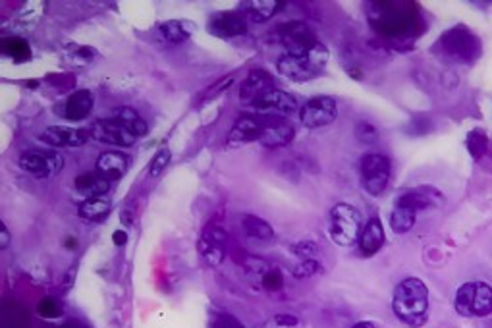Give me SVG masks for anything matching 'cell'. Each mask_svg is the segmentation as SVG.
<instances>
[{"instance_id": "d6986e66", "label": "cell", "mask_w": 492, "mask_h": 328, "mask_svg": "<svg viewBox=\"0 0 492 328\" xmlns=\"http://www.w3.org/2000/svg\"><path fill=\"white\" fill-rule=\"evenodd\" d=\"M128 168H130V159H128V154L120 153V151H106L97 161V172L106 178L108 182H116V180L124 178Z\"/></svg>"}, {"instance_id": "7402d4cb", "label": "cell", "mask_w": 492, "mask_h": 328, "mask_svg": "<svg viewBox=\"0 0 492 328\" xmlns=\"http://www.w3.org/2000/svg\"><path fill=\"white\" fill-rule=\"evenodd\" d=\"M432 195H438L434 187H417V189H411V191L400 195L396 201V207H403V209L419 213L423 209H429L432 205Z\"/></svg>"}, {"instance_id": "8fae6325", "label": "cell", "mask_w": 492, "mask_h": 328, "mask_svg": "<svg viewBox=\"0 0 492 328\" xmlns=\"http://www.w3.org/2000/svg\"><path fill=\"white\" fill-rule=\"evenodd\" d=\"M207 30L218 39H234L239 35H246L247 20L244 14L236 10L216 12L207 21Z\"/></svg>"}, {"instance_id": "836d02e7", "label": "cell", "mask_w": 492, "mask_h": 328, "mask_svg": "<svg viewBox=\"0 0 492 328\" xmlns=\"http://www.w3.org/2000/svg\"><path fill=\"white\" fill-rule=\"evenodd\" d=\"M355 135L361 143H373L377 139V130L375 126L369 122H359L358 128H355Z\"/></svg>"}, {"instance_id": "ab89813d", "label": "cell", "mask_w": 492, "mask_h": 328, "mask_svg": "<svg viewBox=\"0 0 492 328\" xmlns=\"http://www.w3.org/2000/svg\"><path fill=\"white\" fill-rule=\"evenodd\" d=\"M274 325L278 328H296L299 327V318L292 313H280L274 317Z\"/></svg>"}, {"instance_id": "2e32d148", "label": "cell", "mask_w": 492, "mask_h": 328, "mask_svg": "<svg viewBox=\"0 0 492 328\" xmlns=\"http://www.w3.org/2000/svg\"><path fill=\"white\" fill-rule=\"evenodd\" d=\"M261 116V114H259ZM263 118V137L259 143L265 147H284L294 139V126L288 122L286 118H278V116H261Z\"/></svg>"}, {"instance_id": "8992f818", "label": "cell", "mask_w": 492, "mask_h": 328, "mask_svg": "<svg viewBox=\"0 0 492 328\" xmlns=\"http://www.w3.org/2000/svg\"><path fill=\"white\" fill-rule=\"evenodd\" d=\"M277 43H280L286 54H294V56H301V54H307L311 49L317 47V35L311 25H307L305 21H286V23H280L277 30L272 31Z\"/></svg>"}, {"instance_id": "e575fe53", "label": "cell", "mask_w": 492, "mask_h": 328, "mask_svg": "<svg viewBox=\"0 0 492 328\" xmlns=\"http://www.w3.org/2000/svg\"><path fill=\"white\" fill-rule=\"evenodd\" d=\"M292 251H294V255H298L299 259H303V261H307V259H313L315 253H317V244L315 242H299L296 246L292 247Z\"/></svg>"}, {"instance_id": "cb8c5ba5", "label": "cell", "mask_w": 492, "mask_h": 328, "mask_svg": "<svg viewBox=\"0 0 492 328\" xmlns=\"http://www.w3.org/2000/svg\"><path fill=\"white\" fill-rule=\"evenodd\" d=\"M110 199L106 197H93V199H85L82 205L78 207V215L87 222H101L103 218L108 216L110 213Z\"/></svg>"}, {"instance_id": "9c48e42d", "label": "cell", "mask_w": 492, "mask_h": 328, "mask_svg": "<svg viewBox=\"0 0 492 328\" xmlns=\"http://www.w3.org/2000/svg\"><path fill=\"white\" fill-rule=\"evenodd\" d=\"M336 116H338V104L332 97H327V95L313 97L311 101L303 104V108L299 113L301 124L311 130L328 126L330 122H334Z\"/></svg>"}, {"instance_id": "484cf974", "label": "cell", "mask_w": 492, "mask_h": 328, "mask_svg": "<svg viewBox=\"0 0 492 328\" xmlns=\"http://www.w3.org/2000/svg\"><path fill=\"white\" fill-rule=\"evenodd\" d=\"M244 230H246L247 236L251 239H257V242H270L274 237L272 226L268 224L267 220L253 215L244 216Z\"/></svg>"}, {"instance_id": "7bdbcfd3", "label": "cell", "mask_w": 492, "mask_h": 328, "mask_svg": "<svg viewBox=\"0 0 492 328\" xmlns=\"http://www.w3.org/2000/svg\"><path fill=\"white\" fill-rule=\"evenodd\" d=\"M351 328H377V325L369 323V320H361V323H355Z\"/></svg>"}, {"instance_id": "277c9868", "label": "cell", "mask_w": 492, "mask_h": 328, "mask_svg": "<svg viewBox=\"0 0 492 328\" xmlns=\"http://www.w3.org/2000/svg\"><path fill=\"white\" fill-rule=\"evenodd\" d=\"M456 311L463 317H487L492 313V288L484 282H467L456 292Z\"/></svg>"}, {"instance_id": "4fadbf2b", "label": "cell", "mask_w": 492, "mask_h": 328, "mask_svg": "<svg viewBox=\"0 0 492 328\" xmlns=\"http://www.w3.org/2000/svg\"><path fill=\"white\" fill-rule=\"evenodd\" d=\"M255 114L261 116H278V118H286L290 114H294L298 110V101L286 91H274L267 93L265 97H261L253 106H251Z\"/></svg>"}, {"instance_id": "44dd1931", "label": "cell", "mask_w": 492, "mask_h": 328, "mask_svg": "<svg viewBox=\"0 0 492 328\" xmlns=\"http://www.w3.org/2000/svg\"><path fill=\"white\" fill-rule=\"evenodd\" d=\"M384 246V228L379 218H371L361 230L359 236V247L363 251V255H375L380 247Z\"/></svg>"}, {"instance_id": "f1b7e54d", "label": "cell", "mask_w": 492, "mask_h": 328, "mask_svg": "<svg viewBox=\"0 0 492 328\" xmlns=\"http://www.w3.org/2000/svg\"><path fill=\"white\" fill-rule=\"evenodd\" d=\"M226 244V232L220 228V226L216 224H211L207 226L205 232H203V236L199 239V251L201 253H205L209 249H213V247H224Z\"/></svg>"}, {"instance_id": "d4e9b609", "label": "cell", "mask_w": 492, "mask_h": 328, "mask_svg": "<svg viewBox=\"0 0 492 328\" xmlns=\"http://www.w3.org/2000/svg\"><path fill=\"white\" fill-rule=\"evenodd\" d=\"M113 116L118 120V122L122 124L124 128H126L130 134H134L137 139H141V137H145V135L149 134V126H147V122H145L139 114L135 113L134 108L122 106V108L114 110Z\"/></svg>"}, {"instance_id": "7c38bea8", "label": "cell", "mask_w": 492, "mask_h": 328, "mask_svg": "<svg viewBox=\"0 0 492 328\" xmlns=\"http://www.w3.org/2000/svg\"><path fill=\"white\" fill-rule=\"evenodd\" d=\"M91 137L101 141V143L114 145V147H132L137 141V137L134 134H130L114 116L97 120L93 124Z\"/></svg>"}, {"instance_id": "ba28073f", "label": "cell", "mask_w": 492, "mask_h": 328, "mask_svg": "<svg viewBox=\"0 0 492 328\" xmlns=\"http://www.w3.org/2000/svg\"><path fill=\"white\" fill-rule=\"evenodd\" d=\"M361 178L363 187L369 195H380L390 180V161L384 154L369 153L361 161Z\"/></svg>"}, {"instance_id": "ffe728a7", "label": "cell", "mask_w": 492, "mask_h": 328, "mask_svg": "<svg viewBox=\"0 0 492 328\" xmlns=\"http://www.w3.org/2000/svg\"><path fill=\"white\" fill-rule=\"evenodd\" d=\"M110 184L106 178L99 174L97 170L95 172H83L75 180H73V187L78 189V194L83 195L85 199H93V197H104L110 189Z\"/></svg>"}, {"instance_id": "5bb4252c", "label": "cell", "mask_w": 492, "mask_h": 328, "mask_svg": "<svg viewBox=\"0 0 492 328\" xmlns=\"http://www.w3.org/2000/svg\"><path fill=\"white\" fill-rule=\"evenodd\" d=\"M274 89L277 87H274V80L270 73L265 70H251L239 87V101L244 106L251 108L261 97H265L267 93L274 91Z\"/></svg>"}, {"instance_id": "7a4b0ae2", "label": "cell", "mask_w": 492, "mask_h": 328, "mask_svg": "<svg viewBox=\"0 0 492 328\" xmlns=\"http://www.w3.org/2000/svg\"><path fill=\"white\" fill-rule=\"evenodd\" d=\"M328 49L323 43H317L315 49H311L307 54L294 56V54H282L277 62L278 72L292 82H311L323 73L328 64Z\"/></svg>"}, {"instance_id": "3957f363", "label": "cell", "mask_w": 492, "mask_h": 328, "mask_svg": "<svg viewBox=\"0 0 492 328\" xmlns=\"http://www.w3.org/2000/svg\"><path fill=\"white\" fill-rule=\"evenodd\" d=\"M361 224H363V218L355 207L338 203L330 211V228H328L330 239L336 246H353L361 236Z\"/></svg>"}, {"instance_id": "6da1fadb", "label": "cell", "mask_w": 492, "mask_h": 328, "mask_svg": "<svg viewBox=\"0 0 492 328\" xmlns=\"http://www.w3.org/2000/svg\"><path fill=\"white\" fill-rule=\"evenodd\" d=\"M392 309L410 327H421L429 315V290L419 278H406L394 290Z\"/></svg>"}, {"instance_id": "5b68a950", "label": "cell", "mask_w": 492, "mask_h": 328, "mask_svg": "<svg viewBox=\"0 0 492 328\" xmlns=\"http://www.w3.org/2000/svg\"><path fill=\"white\" fill-rule=\"evenodd\" d=\"M442 51L446 56H450L454 60L458 62H473L479 58L481 54V41L479 37L473 33L471 30H467L465 25H456L448 30L441 37Z\"/></svg>"}, {"instance_id": "52a82bcc", "label": "cell", "mask_w": 492, "mask_h": 328, "mask_svg": "<svg viewBox=\"0 0 492 328\" xmlns=\"http://www.w3.org/2000/svg\"><path fill=\"white\" fill-rule=\"evenodd\" d=\"M413 12H408L403 6L384 4L379 8V14L373 16V25L388 37H401L413 27Z\"/></svg>"}, {"instance_id": "ac0fdd59", "label": "cell", "mask_w": 492, "mask_h": 328, "mask_svg": "<svg viewBox=\"0 0 492 328\" xmlns=\"http://www.w3.org/2000/svg\"><path fill=\"white\" fill-rule=\"evenodd\" d=\"M93 106H95V97H93L91 91L87 89H78L73 91L66 103L62 104V108H58L66 120H72V122H80V120H85L89 114H91Z\"/></svg>"}, {"instance_id": "f35d334b", "label": "cell", "mask_w": 492, "mask_h": 328, "mask_svg": "<svg viewBox=\"0 0 492 328\" xmlns=\"http://www.w3.org/2000/svg\"><path fill=\"white\" fill-rule=\"evenodd\" d=\"M213 328H246L236 317L232 315H226V313H220L216 315L215 323H213Z\"/></svg>"}, {"instance_id": "603a6c76", "label": "cell", "mask_w": 492, "mask_h": 328, "mask_svg": "<svg viewBox=\"0 0 492 328\" xmlns=\"http://www.w3.org/2000/svg\"><path fill=\"white\" fill-rule=\"evenodd\" d=\"M194 23L187 20H168L159 25V33L163 37L164 41L172 43V45H180V43H185L191 33H194Z\"/></svg>"}, {"instance_id": "60d3db41", "label": "cell", "mask_w": 492, "mask_h": 328, "mask_svg": "<svg viewBox=\"0 0 492 328\" xmlns=\"http://www.w3.org/2000/svg\"><path fill=\"white\" fill-rule=\"evenodd\" d=\"M10 244V232H8V228L4 222H0V249L4 251L6 247Z\"/></svg>"}, {"instance_id": "8d00e7d4", "label": "cell", "mask_w": 492, "mask_h": 328, "mask_svg": "<svg viewBox=\"0 0 492 328\" xmlns=\"http://www.w3.org/2000/svg\"><path fill=\"white\" fill-rule=\"evenodd\" d=\"M39 313H41L43 317H47V318H54V317H58V315H62V307L54 301V299L51 298H45L39 303Z\"/></svg>"}, {"instance_id": "74e56055", "label": "cell", "mask_w": 492, "mask_h": 328, "mask_svg": "<svg viewBox=\"0 0 492 328\" xmlns=\"http://www.w3.org/2000/svg\"><path fill=\"white\" fill-rule=\"evenodd\" d=\"M232 82H234V75H226V78H222V80L216 83V85H213V87H209V89H207L205 95H203V101H211V99H215L218 93L224 91L228 85H232Z\"/></svg>"}, {"instance_id": "4dcf8cb0", "label": "cell", "mask_w": 492, "mask_h": 328, "mask_svg": "<svg viewBox=\"0 0 492 328\" xmlns=\"http://www.w3.org/2000/svg\"><path fill=\"white\" fill-rule=\"evenodd\" d=\"M467 149L471 153L473 159H482L487 149H489V139L482 134L481 130H473L467 134Z\"/></svg>"}, {"instance_id": "9a60e30c", "label": "cell", "mask_w": 492, "mask_h": 328, "mask_svg": "<svg viewBox=\"0 0 492 328\" xmlns=\"http://www.w3.org/2000/svg\"><path fill=\"white\" fill-rule=\"evenodd\" d=\"M89 137H91V130L51 126L39 135V141L51 145V147H82L87 143Z\"/></svg>"}, {"instance_id": "d6a6232c", "label": "cell", "mask_w": 492, "mask_h": 328, "mask_svg": "<svg viewBox=\"0 0 492 328\" xmlns=\"http://www.w3.org/2000/svg\"><path fill=\"white\" fill-rule=\"evenodd\" d=\"M261 286L265 288V290H268V292H278L280 288L284 286V277H282V270L277 267H270L263 274V278H261Z\"/></svg>"}, {"instance_id": "f546056e", "label": "cell", "mask_w": 492, "mask_h": 328, "mask_svg": "<svg viewBox=\"0 0 492 328\" xmlns=\"http://www.w3.org/2000/svg\"><path fill=\"white\" fill-rule=\"evenodd\" d=\"M2 49H4V52H6L8 56H12L14 60L18 62L27 60L31 56L30 45L23 41V39H20V37H6V39L2 41Z\"/></svg>"}, {"instance_id": "83f0119b", "label": "cell", "mask_w": 492, "mask_h": 328, "mask_svg": "<svg viewBox=\"0 0 492 328\" xmlns=\"http://www.w3.org/2000/svg\"><path fill=\"white\" fill-rule=\"evenodd\" d=\"M415 216H417L415 211L403 209V207H396L392 211V215H390V226H392V230L396 234H406L415 224Z\"/></svg>"}, {"instance_id": "1f68e13d", "label": "cell", "mask_w": 492, "mask_h": 328, "mask_svg": "<svg viewBox=\"0 0 492 328\" xmlns=\"http://www.w3.org/2000/svg\"><path fill=\"white\" fill-rule=\"evenodd\" d=\"M170 159H172V153H170L168 147L159 149V151L154 153L153 161H151V166H149V174H151V178H159V176L163 174L164 168L170 164Z\"/></svg>"}, {"instance_id": "e0dca14e", "label": "cell", "mask_w": 492, "mask_h": 328, "mask_svg": "<svg viewBox=\"0 0 492 328\" xmlns=\"http://www.w3.org/2000/svg\"><path fill=\"white\" fill-rule=\"evenodd\" d=\"M263 137V118L259 114H244L239 116L228 135L230 145H244L261 141Z\"/></svg>"}, {"instance_id": "b9f144b4", "label": "cell", "mask_w": 492, "mask_h": 328, "mask_svg": "<svg viewBox=\"0 0 492 328\" xmlns=\"http://www.w3.org/2000/svg\"><path fill=\"white\" fill-rule=\"evenodd\" d=\"M113 242H114V246H126V242H128V234H126L124 230H118V232H114Z\"/></svg>"}, {"instance_id": "d590c367", "label": "cell", "mask_w": 492, "mask_h": 328, "mask_svg": "<svg viewBox=\"0 0 492 328\" xmlns=\"http://www.w3.org/2000/svg\"><path fill=\"white\" fill-rule=\"evenodd\" d=\"M318 270V263L315 259H307V261H301L299 265L294 267V277L296 278H309L313 277Z\"/></svg>"}, {"instance_id": "ee69618b", "label": "cell", "mask_w": 492, "mask_h": 328, "mask_svg": "<svg viewBox=\"0 0 492 328\" xmlns=\"http://www.w3.org/2000/svg\"><path fill=\"white\" fill-rule=\"evenodd\" d=\"M122 218H124V222H126V224H128V226L132 224V216L128 215V213H124V215H122Z\"/></svg>"}, {"instance_id": "4316f807", "label": "cell", "mask_w": 492, "mask_h": 328, "mask_svg": "<svg viewBox=\"0 0 492 328\" xmlns=\"http://www.w3.org/2000/svg\"><path fill=\"white\" fill-rule=\"evenodd\" d=\"M280 6L282 2L278 0H253V2H247L246 8L249 18H253L255 21H267L280 10Z\"/></svg>"}, {"instance_id": "30bf717a", "label": "cell", "mask_w": 492, "mask_h": 328, "mask_svg": "<svg viewBox=\"0 0 492 328\" xmlns=\"http://www.w3.org/2000/svg\"><path fill=\"white\" fill-rule=\"evenodd\" d=\"M21 170L35 178H49L54 172L62 170L64 159L62 154L52 153V151H27L20 156Z\"/></svg>"}]
</instances>
